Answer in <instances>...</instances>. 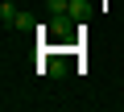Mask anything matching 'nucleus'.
Segmentation results:
<instances>
[{
  "label": "nucleus",
  "mask_w": 124,
  "mask_h": 112,
  "mask_svg": "<svg viewBox=\"0 0 124 112\" xmlns=\"http://www.w3.org/2000/svg\"><path fill=\"white\" fill-rule=\"evenodd\" d=\"M87 13H91V9L83 4V0H75V4L66 9V17H70V21H87Z\"/></svg>",
  "instance_id": "obj_1"
},
{
  "label": "nucleus",
  "mask_w": 124,
  "mask_h": 112,
  "mask_svg": "<svg viewBox=\"0 0 124 112\" xmlns=\"http://www.w3.org/2000/svg\"><path fill=\"white\" fill-rule=\"evenodd\" d=\"M0 21H4V29H8V25H13V21H17V9H13V4H8V0H4V4H0Z\"/></svg>",
  "instance_id": "obj_2"
},
{
  "label": "nucleus",
  "mask_w": 124,
  "mask_h": 112,
  "mask_svg": "<svg viewBox=\"0 0 124 112\" xmlns=\"http://www.w3.org/2000/svg\"><path fill=\"white\" fill-rule=\"evenodd\" d=\"M13 29H37V21H33L29 13H17V21H13Z\"/></svg>",
  "instance_id": "obj_3"
}]
</instances>
